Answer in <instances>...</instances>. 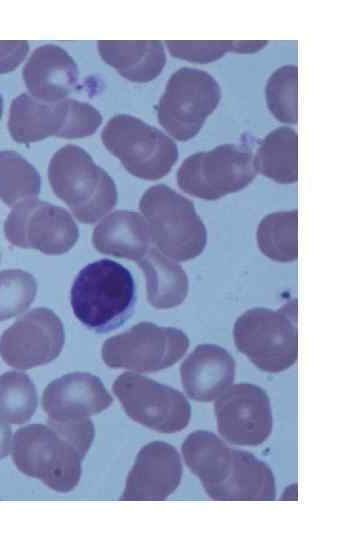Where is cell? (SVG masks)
Listing matches in <instances>:
<instances>
[{
    "instance_id": "1",
    "label": "cell",
    "mask_w": 360,
    "mask_h": 540,
    "mask_svg": "<svg viewBox=\"0 0 360 540\" xmlns=\"http://www.w3.org/2000/svg\"><path fill=\"white\" fill-rule=\"evenodd\" d=\"M93 439L94 425L89 418L29 424L13 437L12 460L23 474L54 491L70 492L79 483L82 460Z\"/></svg>"
},
{
    "instance_id": "2",
    "label": "cell",
    "mask_w": 360,
    "mask_h": 540,
    "mask_svg": "<svg viewBox=\"0 0 360 540\" xmlns=\"http://www.w3.org/2000/svg\"><path fill=\"white\" fill-rule=\"evenodd\" d=\"M74 315L87 328L102 333L121 326L133 313L136 292L129 270L102 259L80 270L71 287Z\"/></svg>"
},
{
    "instance_id": "3",
    "label": "cell",
    "mask_w": 360,
    "mask_h": 540,
    "mask_svg": "<svg viewBox=\"0 0 360 540\" xmlns=\"http://www.w3.org/2000/svg\"><path fill=\"white\" fill-rule=\"evenodd\" d=\"M52 190L82 223H94L117 203V189L110 175L81 147L66 145L48 166Z\"/></svg>"
},
{
    "instance_id": "4",
    "label": "cell",
    "mask_w": 360,
    "mask_h": 540,
    "mask_svg": "<svg viewBox=\"0 0 360 540\" xmlns=\"http://www.w3.org/2000/svg\"><path fill=\"white\" fill-rule=\"evenodd\" d=\"M139 208L148 224L151 241L164 255L187 261L202 253L207 231L189 199L159 184L146 190Z\"/></svg>"
},
{
    "instance_id": "5",
    "label": "cell",
    "mask_w": 360,
    "mask_h": 540,
    "mask_svg": "<svg viewBox=\"0 0 360 540\" xmlns=\"http://www.w3.org/2000/svg\"><path fill=\"white\" fill-rule=\"evenodd\" d=\"M233 334L237 349L256 367L282 372L297 360V302L276 310L249 309L237 318Z\"/></svg>"
},
{
    "instance_id": "6",
    "label": "cell",
    "mask_w": 360,
    "mask_h": 540,
    "mask_svg": "<svg viewBox=\"0 0 360 540\" xmlns=\"http://www.w3.org/2000/svg\"><path fill=\"white\" fill-rule=\"evenodd\" d=\"M101 123L99 111L86 102L66 98L46 102L23 93L11 102L8 128L15 141L27 144L51 136L86 137Z\"/></svg>"
},
{
    "instance_id": "7",
    "label": "cell",
    "mask_w": 360,
    "mask_h": 540,
    "mask_svg": "<svg viewBox=\"0 0 360 540\" xmlns=\"http://www.w3.org/2000/svg\"><path fill=\"white\" fill-rule=\"evenodd\" d=\"M101 139L132 175L158 180L167 175L178 159L174 141L156 127L128 114L113 116Z\"/></svg>"
},
{
    "instance_id": "8",
    "label": "cell",
    "mask_w": 360,
    "mask_h": 540,
    "mask_svg": "<svg viewBox=\"0 0 360 540\" xmlns=\"http://www.w3.org/2000/svg\"><path fill=\"white\" fill-rule=\"evenodd\" d=\"M257 173L251 147L228 143L188 156L178 169L177 183L191 196L216 200L244 189Z\"/></svg>"
},
{
    "instance_id": "9",
    "label": "cell",
    "mask_w": 360,
    "mask_h": 540,
    "mask_svg": "<svg viewBox=\"0 0 360 540\" xmlns=\"http://www.w3.org/2000/svg\"><path fill=\"white\" fill-rule=\"evenodd\" d=\"M221 100V88L209 73L183 67L169 78L156 106L160 125L173 138L195 137Z\"/></svg>"
},
{
    "instance_id": "10",
    "label": "cell",
    "mask_w": 360,
    "mask_h": 540,
    "mask_svg": "<svg viewBox=\"0 0 360 540\" xmlns=\"http://www.w3.org/2000/svg\"><path fill=\"white\" fill-rule=\"evenodd\" d=\"M188 347L189 339L183 331L140 322L108 338L102 345V359L114 369L155 372L174 365Z\"/></svg>"
},
{
    "instance_id": "11",
    "label": "cell",
    "mask_w": 360,
    "mask_h": 540,
    "mask_svg": "<svg viewBox=\"0 0 360 540\" xmlns=\"http://www.w3.org/2000/svg\"><path fill=\"white\" fill-rule=\"evenodd\" d=\"M113 392L131 419L156 432L176 433L189 423L186 397L146 376L125 372L114 381Z\"/></svg>"
},
{
    "instance_id": "12",
    "label": "cell",
    "mask_w": 360,
    "mask_h": 540,
    "mask_svg": "<svg viewBox=\"0 0 360 540\" xmlns=\"http://www.w3.org/2000/svg\"><path fill=\"white\" fill-rule=\"evenodd\" d=\"M4 233L11 244L48 255L69 251L79 236L76 223L65 209L37 199L14 206L5 220Z\"/></svg>"
},
{
    "instance_id": "13",
    "label": "cell",
    "mask_w": 360,
    "mask_h": 540,
    "mask_svg": "<svg viewBox=\"0 0 360 540\" xmlns=\"http://www.w3.org/2000/svg\"><path fill=\"white\" fill-rule=\"evenodd\" d=\"M64 340L60 318L50 309L35 308L3 332L0 356L7 365L27 370L56 359Z\"/></svg>"
},
{
    "instance_id": "14",
    "label": "cell",
    "mask_w": 360,
    "mask_h": 540,
    "mask_svg": "<svg viewBox=\"0 0 360 540\" xmlns=\"http://www.w3.org/2000/svg\"><path fill=\"white\" fill-rule=\"evenodd\" d=\"M220 435L231 444L258 446L271 434L273 416L266 391L250 383L228 387L215 401Z\"/></svg>"
},
{
    "instance_id": "15",
    "label": "cell",
    "mask_w": 360,
    "mask_h": 540,
    "mask_svg": "<svg viewBox=\"0 0 360 540\" xmlns=\"http://www.w3.org/2000/svg\"><path fill=\"white\" fill-rule=\"evenodd\" d=\"M182 463L169 443L153 441L143 446L127 476L121 500L162 501L178 487Z\"/></svg>"
},
{
    "instance_id": "16",
    "label": "cell",
    "mask_w": 360,
    "mask_h": 540,
    "mask_svg": "<svg viewBox=\"0 0 360 540\" xmlns=\"http://www.w3.org/2000/svg\"><path fill=\"white\" fill-rule=\"evenodd\" d=\"M113 402L100 378L90 373H68L49 383L42 394V408L50 420L89 418Z\"/></svg>"
},
{
    "instance_id": "17",
    "label": "cell",
    "mask_w": 360,
    "mask_h": 540,
    "mask_svg": "<svg viewBox=\"0 0 360 540\" xmlns=\"http://www.w3.org/2000/svg\"><path fill=\"white\" fill-rule=\"evenodd\" d=\"M235 371V360L226 349L201 344L181 364L182 387L193 400L210 402L232 385Z\"/></svg>"
},
{
    "instance_id": "18",
    "label": "cell",
    "mask_w": 360,
    "mask_h": 540,
    "mask_svg": "<svg viewBox=\"0 0 360 540\" xmlns=\"http://www.w3.org/2000/svg\"><path fill=\"white\" fill-rule=\"evenodd\" d=\"M22 75L31 96L55 102L65 99L75 86L78 67L64 49L46 44L33 51Z\"/></svg>"
},
{
    "instance_id": "19",
    "label": "cell",
    "mask_w": 360,
    "mask_h": 540,
    "mask_svg": "<svg viewBox=\"0 0 360 540\" xmlns=\"http://www.w3.org/2000/svg\"><path fill=\"white\" fill-rule=\"evenodd\" d=\"M275 486L273 472L265 462L250 452L234 449L228 478L205 492L216 501H272Z\"/></svg>"
},
{
    "instance_id": "20",
    "label": "cell",
    "mask_w": 360,
    "mask_h": 540,
    "mask_svg": "<svg viewBox=\"0 0 360 540\" xmlns=\"http://www.w3.org/2000/svg\"><path fill=\"white\" fill-rule=\"evenodd\" d=\"M151 237L145 218L127 210L106 216L94 229L92 243L103 254L138 262L150 249Z\"/></svg>"
},
{
    "instance_id": "21",
    "label": "cell",
    "mask_w": 360,
    "mask_h": 540,
    "mask_svg": "<svg viewBox=\"0 0 360 540\" xmlns=\"http://www.w3.org/2000/svg\"><path fill=\"white\" fill-rule=\"evenodd\" d=\"M98 51L107 64L133 82L154 80L166 63L164 46L159 40H100Z\"/></svg>"
},
{
    "instance_id": "22",
    "label": "cell",
    "mask_w": 360,
    "mask_h": 540,
    "mask_svg": "<svg viewBox=\"0 0 360 540\" xmlns=\"http://www.w3.org/2000/svg\"><path fill=\"white\" fill-rule=\"evenodd\" d=\"M182 454L205 491L224 482L232 470L234 449L210 431L190 433L182 444Z\"/></svg>"
},
{
    "instance_id": "23",
    "label": "cell",
    "mask_w": 360,
    "mask_h": 540,
    "mask_svg": "<svg viewBox=\"0 0 360 540\" xmlns=\"http://www.w3.org/2000/svg\"><path fill=\"white\" fill-rule=\"evenodd\" d=\"M146 279L147 300L157 309L180 305L187 297L189 283L183 268L156 248L137 262Z\"/></svg>"
},
{
    "instance_id": "24",
    "label": "cell",
    "mask_w": 360,
    "mask_h": 540,
    "mask_svg": "<svg viewBox=\"0 0 360 540\" xmlns=\"http://www.w3.org/2000/svg\"><path fill=\"white\" fill-rule=\"evenodd\" d=\"M257 172L269 179L292 184L298 179V135L288 126L269 132L254 155Z\"/></svg>"
},
{
    "instance_id": "25",
    "label": "cell",
    "mask_w": 360,
    "mask_h": 540,
    "mask_svg": "<svg viewBox=\"0 0 360 540\" xmlns=\"http://www.w3.org/2000/svg\"><path fill=\"white\" fill-rule=\"evenodd\" d=\"M297 210L266 215L257 229V243L261 252L277 262H293L298 256Z\"/></svg>"
},
{
    "instance_id": "26",
    "label": "cell",
    "mask_w": 360,
    "mask_h": 540,
    "mask_svg": "<svg viewBox=\"0 0 360 540\" xmlns=\"http://www.w3.org/2000/svg\"><path fill=\"white\" fill-rule=\"evenodd\" d=\"M41 177L35 167L19 153L0 150V199L9 206L36 197Z\"/></svg>"
},
{
    "instance_id": "27",
    "label": "cell",
    "mask_w": 360,
    "mask_h": 540,
    "mask_svg": "<svg viewBox=\"0 0 360 540\" xmlns=\"http://www.w3.org/2000/svg\"><path fill=\"white\" fill-rule=\"evenodd\" d=\"M37 404V390L27 374L8 371L0 376V415L8 423L27 422Z\"/></svg>"
},
{
    "instance_id": "28",
    "label": "cell",
    "mask_w": 360,
    "mask_h": 540,
    "mask_svg": "<svg viewBox=\"0 0 360 540\" xmlns=\"http://www.w3.org/2000/svg\"><path fill=\"white\" fill-rule=\"evenodd\" d=\"M266 40H167L169 53L176 58L195 63H210L228 52L251 54L265 48Z\"/></svg>"
},
{
    "instance_id": "29",
    "label": "cell",
    "mask_w": 360,
    "mask_h": 540,
    "mask_svg": "<svg viewBox=\"0 0 360 540\" xmlns=\"http://www.w3.org/2000/svg\"><path fill=\"white\" fill-rule=\"evenodd\" d=\"M266 103L274 118L282 123L298 121V68L284 65L276 69L266 84Z\"/></svg>"
},
{
    "instance_id": "30",
    "label": "cell",
    "mask_w": 360,
    "mask_h": 540,
    "mask_svg": "<svg viewBox=\"0 0 360 540\" xmlns=\"http://www.w3.org/2000/svg\"><path fill=\"white\" fill-rule=\"evenodd\" d=\"M37 293L35 277L20 269L0 272V321L24 312Z\"/></svg>"
},
{
    "instance_id": "31",
    "label": "cell",
    "mask_w": 360,
    "mask_h": 540,
    "mask_svg": "<svg viewBox=\"0 0 360 540\" xmlns=\"http://www.w3.org/2000/svg\"><path fill=\"white\" fill-rule=\"evenodd\" d=\"M29 45L24 40L0 41V73L17 68L27 55Z\"/></svg>"
},
{
    "instance_id": "32",
    "label": "cell",
    "mask_w": 360,
    "mask_h": 540,
    "mask_svg": "<svg viewBox=\"0 0 360 540\" xmlns=\"http://www.w3.org/2000/svg\"><path fill=\"white\" fill-rule=\"evenodd\" d=\"M11 448V427L0 415V460L9 454Z\"/></svg>"
},
{
    "instance_id": "33",
    "label": "cell",
    "mask_w": 360,
    "mask_h": 540,
    "mask_svg": "<svg viewBox=\"0 0 360 540\" xmlns=\"http://www.w3.org/2000/svg\"><path fill=\"white\" fill-rule=\"evenodd\" d=\"M2 110H3V99H2V96L0 94V119H1V116H2Z\"/></svg>"
}]
</instances>
